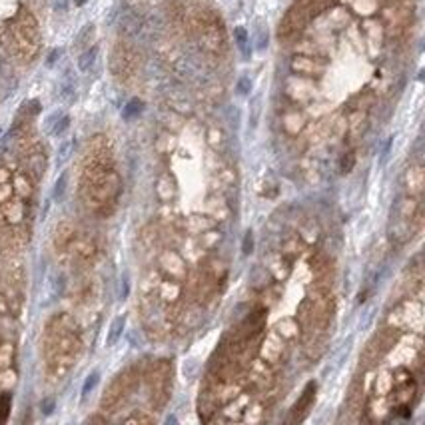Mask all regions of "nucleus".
<instances>
[{"label": "nucleus", "instance_id": "1", "mask_svg": "<svg viewBox=\"0 0 425 425\" xmlns=\"http://www.w3.org/2000/svg\"><path fill=\"white\" fill-rule=\"evenodd\" d=\"M120 178L112 166H84L82 174V196L96 210H106L114 204L120 194Z\"/></svg>", "mask_w": 425, "mask_h": 425}, {"label": "nucleus", "instance_id": "2", "mask_svg": "<svg viewBox=\"0 0 425 425\" xmlns=\"http://www.w3.org/2000/svg\"><path fill=\"white\" fill-rule=\"evenodd\" d=\"M16 40L20 48H26V54H34L36 48H38V30H36V22L30 14L22 12L16 24Z\"/></svg>", "mask_w": 425, "mask_h": 425}, {"label": "nucleus", "instance_id": "3", "mask_svg": "<svg viewBox=\"0 0 425 425\" xmlns=\"http://www.w3.org/2000/svg\"><path fill=\"white\" fill-rule=\"evenodd\" d=\"M132 387V378H130V371H124V374H120L110 385L108 389L104 391V397H102V407L104 409H110L114 405H118L124 397V393Z\"/></svg>", "mask_w": 425, "mask_h": 425}, {"label": "nucleus", "instance_id": "4", "mask_svg": "<svg viewBox=\"0 0 425 425\" xmlns=\"http://www.w3.org/2000/svg\"><path fill=\"white\" fill-rule=\"evenodd\" d=\"M0 216L4 218L6 224H20L22 218L26 216V206L22 202V198H8L6 202L0 204Z\"/></svg>", "mask_w": 425, "mask_h": 425}, {"label": "nucleus", "instance_id": "5", "mask_svg": "<svg viewBox=\"0 0 425 425\" xmlns=\"http://www.w3.org/2000/svg\"><path fill=\"white\" fill-rule=\"evenodd\" d=\"M66 252H70L72 257L78 259V261H90V259L96 255V244H94L90 238L78 236V234H76Z\"/></svg>", "mask_w": 425, "mask_h": 425}, {"label": "nucleus", "instance_id": "6", "mask_svg": "<svg viewBox=\"0 0 425 425\" xmlns=\"http://www.w3.org/2000/svg\"><path fill=\"white\" fill-rule=\"evenodd\" d=\"M74 236H76V228H74V224H72V222H60V224H58V228L54 230V246H56V250L66 252V250H68V246L72 244Z\"/></svg>", "mask_w": 425, "mask_h": 425}, {"label": "nucleus", "instance_id": "7", "mask_svg": "<svg viewBox=\"0 0 425 425\" xmlns=\"http://www.w3.org/2000/svg\"><path fill=\"white\" fill-rule=\"evenodd\" d=\"M250 383L257 385V387H268L274 380H272V371L268 369V365H265V361H255L250 369Z\"/></svg>", "mask_w": 425, "mask_h": 425}, {"label": "nucleus", "instance_id": "8", "mask_svg": "<svg viewBox=\"0 0 425 425\" xmlns=\"http://www.w3.org/2000/svg\"><path fill=\"white\" fill-rule=\"evenodd\" d=\"M282 349H284V341L276 336V334H272V336H268V340L263 341V347H261V353H263V357H265V361H270V363H274L280 355H282Z\"/></svg>", "mask_w": 425, "mask_h": 425}, {"label": "nucleus", "instance_id": "9", "mask_svg": "<svg viewBox=\"0 0 425 425\" xmlns=\"http://www.w3.org/2000/svg\"><path fill=\"white\" fill-rule=\"evenodd\" d=\"M216 220L210 216H190L186 222V230H190L192 234H206L208 230H214Z\"/></svg>", "mask_w": 425, "mask_h": 425}, {"label": "nucleus", "instance_id": "10", "mask_svg": "<svg viewBox=\"0 0 425 425\" xmlns=\"http://www.w3.org/2000/svg\"><path fill=\"white\" fill-rule=\"evenodd\" d=\"M156 192H158V198H160L162 202H170L176 196V182L170 176H162L160 180H158Z\"/></svg>", "mask_w": 425, "mask_h": 425}, {"label": "nucleus", "instance_id": "11", "mask_svg": "<svg viewBox=\"0 0 425 425\" xmlns=\"http://www.w3.org/2000/svg\"><path fill=\"white\" fill-rule=\"evenodd\" d=\"M12 190L18 194V198H28L32 196V180L26 172H18L14 176V182H12Z\"/></svg>", "mask_w": 425, "mask_h": 425}, {"label": "nucleus", "instance_id": "12", "mask_svg": "<svg viewBox=\"0 0 425 425\" xmlns=\"http://www.w3.org/2000/svg\"><path fill=\"white\" fill-rule=\"evenodd\" d=\"M313 393H315V383H307V387L303 389V393H301L299 401L294 405V415H298L299 411H301V413H305V411H307V407L311 405Z\"/></svg>", "mask_w": 425, "mask_h": 425}, {"label": "nucleus", "instance_id": "13", "mask_svg": "<svg viewBox=\"0 0 425 425\" xmlns=\"http://www.w3.org/2000/svg\"><path fill=\"white\" fill-rule=\"evenodd\" d=\"M124 326H126V317H124V315L116 317V320L112 322V326H110V332H108V338H106V343H108V345H114V343L120 340V336H122V332H124Z\"/></svg>", "mask_w": 425, "mask_h": 425}, {"label": "nucleus", "instance_id": "14", "mask_svg": "<svg viewBox=\"0 0 425 425\" xmlns=\"http://www.w3.org/2000/svg\"><path fill=\"white\" fill-rule=\"evenodd\" d=\"M421 186H423V174H421V170L419 168L409 170V174H407V190L411 194H419Z\"/></svg>", "mask_w": 425, "mask_h": 425}, {"label": "nucleus", "instance_id": "15", "mask_svg": "<svg viewBox=\"0 0 425 425\" xmlns=\"http://www.w3.org/2000/svg\"><path fill=\"white\" fill-rule=\"evenodd\" d=\"M16 383V374L8 367H2L0 369V391H8L12 389Z\"/></svg>", "mask_w": 425, "mask_h": 425}, {"label": "nucleus", "instance_id": "16", "mask_svg": "<svg viewBox=\"0 0 425 425\" xmlns=\"http://www.w3.org/2000/svg\"><path fill=\"white\" fill-rule=\"evenodd\" d=\"M96 54H98V48L96 46H92V48H88L84 54L78 58V68L82 70V72H88L90 70V66L94 64V60H96Z\"/></svg>", "mask_w": 425, "mask_h": 425}, {"label": "nucleus", "instance_id": "17", "mask_svg": "<svg viewBox=\"0 0 425 425\" xmlns=\"http://www.w3.org/2000/svg\"><path fill=\"white\" fill-rule=\"evenodd\" d=\"M14 357V345L12 343H0V369L8 367Z\"/></svg>", "mask_w": 425, "mask_h": 425}, {"label": "nucleus", "instance_id": "18", "mask_svg": "<svg viewBox=\"0 0 425 425\" xmlns=\"http://www.w3.org/2000/svg\"><path fill=\"white\" fill-rule=\"evenodd\" d=\"M142 112V100H138V98H132L126 106H124V112H122V116L126 118V120H130V118H134V116H138Z\"/></svg>", "mask_w": 425, "mask_h": 425}, {"label": "nucleus", "instance_id": "19", "mask_svg": "<svg viewBox=\"0 0 425 425\" xmlns=\"http://www.w3.org/2000/svg\"><path fill=\"white\" fill-rule=\"evenodd\" d=\"M234 36H236L238 48L244 52V56H248L250 52H248V32H246V28H244V26H238L236 32H234Z\"/></svg>", "mask_w": 425, "mask_h": 425}, {"label": "nucleus", "instance_id": "20", "mask_svg": "<svg viewBox=\"0 0 425 425\" xmlns=\"http://www.w3.org/2000/svg\"><path fill=\"white\" fill-rule=\"evenodd\" d=\"M98 382H100V374H98V371H92V374H90V376L86 378V382H84V387H82V395L86 397V395H88V393H90V391H92V389L96 387V383H98Z\"/></svg>", "mask_w": 425, "mask_h": 425}, {"label": "nucleus", "instance_id": "21", "mask_svg": "<svg viewBox=\"0 0 425 425\" xmlns=\"http://www.w3.org/2000/svg\"><path fill=\"white\" fill-rule=\"evenodd\" d=\"M64 190H66V174H62V176L56 180V184H54V192H52L54 200H62Z\"/></svg>", "mask_w": 425, "mask_h": 425}, {"label": "nucleus", "instance_id": "22", "mask_svg": "<svg viewBox=\"0 0 425 425\" xmlns=\"http://www.w3.org/2000/svg\"><path fill=\"white\" fill-rule=\"evenodd\" d=\"M250 90H252V80H250L248 76H242V78L238 80V94H240V96H248Z\"/></svg>", "mask_w": 425, "mask_h": 425}, {"label": "nucleus", "instance_id": "23", "mask_svg": "<svg viewBox=\"0 0 425 425\" xmlns=\"http://www.w3.org/2000/svg\"><path fill=\"white\" fill-rule=\"evenodd\" d=\"M68 126H70V118H68V116H62V118L56 122V126L52 128V134H54V136H60L62 132L68 130Z\"/></svg>", "mask_w": 425, "mask_h": 425}, {"label": "nucleus", "instance_id": "24", "mask_svg": "<svg viewBox=\"0 0 425 425\" xmlns=\"http://www.w3.org/2000/svg\"><path fill=\"white\" fill-rule=\"evenodd\" d=\"M12 194H14V190H12L10 182H2V184H0V204L6 202L8 198H12Z\"/></svg>", "mask_w": 425, "mask_h": 425}, {"label": "nucleus", "instance_id": "25", "mask_svg": "<svg viewBox=\"0 0 425 425\" xmlns=\"http://www.w3.org/2000/svg\"><path fill=\"white\" fill-rule=\"evenodd\" d=\"M353 164H355V156H353L351 152H347V154L341 158V172H349V170L353 168Z\"/></svg>", "mask_w": 425, "mask_h": 425}, {"label": "nucleus", "instance_id": "26", "mask_svg": "<svg viewBox=\"0 0 425 425\" xmlns=\"http://www.w3.org/2000/svg\"><path fill=\"white\" fill-rule=\"evenodd\" d=\"M252 248H254V238H252V232H246V236H244V244H242V252H244V255L252 254Z\"/></svg>", "mask_w": 425, "mask_h": 425}, {"label": "nucleus", "instance_id": "27", "mask_svg": "<svg viewBox=\"0 0 425 425\" xmlns=\"http://www.w3.org/2000/svg\"><path fill=\"white\" fill-rule=\"evenodd\" d=\"M72 148H74V142H72V140H68V142H64V144L60 146V160H66V158L70 156V152H72Z\"/></svg>", "mask_w": 425, "mask_h": 425}, {"label": "nucleus", "instance_id": "28", "mask_svg": "<svg viewBox=\"0 0 425 425\" xmlns=\"http://www.w3.org/2000/svg\"><path fill=\"white\" fill-rule=\"evenodd\" d=\"M252 110H254V114H252V126H254L257 122V116H259V96H255L252 100Z\"/></svg>", "mask_w": 425, "mask_h": 425}, {"label": "nucleus", "instance_id": "29", "mask_svg": "<svg viewBox=\"0 0 425 425\" xmlns=\"http://www.w3.org/2000/svg\"><path fill=\"white\" fill-rule=\"evenodd\" d=\"M126 421H128V423H152L154 417H150V415H138V413H136L134 417H128Z\"/></svg>", "mask_w": 425, "mask_h": 425}, {"label": "nucleus", "instance_id": "30", "mask_svg": "<svg viewBox=\"0 0 425 425\" xmlns=\"http://www.w3.org/2000/svg\"><path fill=\"white\" fill-rule=\"evenodd\" d=\"M52 411H54V399L48 397V399L42 401V413H44V415H50Z\"/></svg>", "mask_w": 425, "mask_h": 425}, {"label": "nucleus", "instance_id": "31", "mask_svg": "<svg viewBox=\"0 0 425 425\" xmlns=\"http://www.w3.org/2000/svg\"><path fill=\"white\" fill-rule=\"evenodd\" d=\"M265 46H268V32L259 30L257 32V50H263Z\"/></svg>", "mask_w": 425, "mask_h": 425}, {"label": "nucleus", "instance_id": "32", "mask_svg": "<svg viewBox=\"0 0 425 425\" xmlns=\"http://www.w3.org/2000/svg\"><path fill=\"white\" fill-rule=\"evenodd\" d=\"M6 313H8V301L2 294H0V315H6Z\"/></svg>", "mask_w": 425, "mask_h": 425}, {"label": "nucleus", "instance_id": "33", "mask_svg": "<svg viewBox=\"0 0 425 425\" xmlns=\"http://www.w3.org/2000/svg\"><path fill=\"white\" fill-rule=\"evenodd\" d=\"M58 56H60V50H52L46 64H48V66H54V62H56V58H58Z\"/></svg>", "mask_w": 425, "mask_h": 425}, {"label": "nucleus", "instance_id": "34", "mask_svg": "<svg viewBox=\"0 0 425 425\" xmlns=\"http://www.w3.org/2000/svg\"><path fill=\"white\" fill-rule=\"evenodd\" d=\"M74 2H76L78 6H82V4H86V0H74Z\"/></svg>", "mask_w": 425, "mask_h": 425}]
</instances>
